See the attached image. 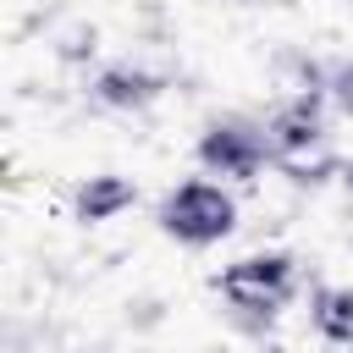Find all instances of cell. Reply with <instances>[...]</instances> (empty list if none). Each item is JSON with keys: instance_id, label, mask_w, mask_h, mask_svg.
Masks as SVG:
<instances>
[{"instance_id": "5b68a950", "label": "cell", "mask_w": 353, "mask_h": 353, "mask_svg": "<svg viewBox=\"0 0 353 353\" xmlns=\"http://www.w3.org/2000/svg\"><path fill=\"white\" fill-rule=\"evenodd\" d=\"M138 204V182H127L121 171H94L72 188V221L83 226H105L116 215H127Z\"/></svg>"}, {"instance_id": "9c48e42d", "label": "cell", "mask_w": 353, "mask_h": 353, "mask_svg": "<svg viewBox=\"0 0 353 353\" xmlns=\"http://www.w3.org/2000/svg\"><path fill=\"white\" fill-rule=\"evenodd\" d=\"M342 182H347V188H353V165H347V176H342Z\"/></svg>"}, {"instance_id": "ba28073f", "label": "cell", "mask_w": 353, "mask_h": 353, "mask_svg": "<svg viewBox=\"0 0 353 353\" xmlns=\"http://www.w3.org/2000/svg\"><path fill=\"white\" fill-rule=\"evenodd\" d=\"M325 99H331V105H342V110L353 116V61H342V66L331 72V83H325Z\"/></svg>"}, {"instance_id": "8992f818", "label": "cell", "mask_w": 353, "mask_h": 353, "mask_svg": "<svg viewBox=\"0 0 353 353\" xmlns=\"http://www.w3.org/2000/svg\"><path fill=\"white\" fill-rule=\"evenodd\" d=\"M154 94H160V77L143 72V66H110V72L94 77V99L110 105V110H138V105H149Z\"/></svg>"}, {"instance_id": "277c9868", "label": "cell", "mask_w": 353, "mask_h": 353, "mask_svg": "<svg viewBox=\"0 0 353 353\" xmlns=\"http://www.w3.org/2000/svg\"><path fill=\"white\" fill-rule=\"evenodd\" d=\"M199 165H204V176H221V182H254L265 165H270V149H265V127H254V121H237V116H226V121H210L204 132H199Z\"/></svg>"}, {"instance_id": "6da1fadb", "label": "cell", "mask_w": 353, "mask_h": 353, "mask_svg": "<svg viewBox=\"0 0 353 353\" xmlns=\"http://www.w3.org/2000/svg\"><path fill=\"white\" fill-rule=\"evenodd\" d=\"M265 149H270V165L298 188H314L336 171V149H331V132H325V116H320L314 94H298V99L270 110Z\"/></svg>"}, {"instance_id": "7a4b0ae2", "label": "cell", "mask_w": 353, "mask_h": 353, "mask_svg": "<svg viewBox=\"0 0 353 353\" xmlns=\"http://www.w3.org/2000/svg\"><path fill=\"white\" fill-rule=\"evenodd\" d=\"M215 292H221L226 309L243 314V320H276V314L292 303V292H298V259L281 254V248L243 254V259L221 265Z\"/></svg>"}, {"instance_id": "52a82bcc", "label": "cell", "mask_w": 353, "mask_h": 353, "mask_svg": "<svg viewBox=\"0 0 353 353\" xmlns=\"http://www.w3.org/2000/svg\"><path fill=\"white\" fill-rule=\"evenodd\" d=\"M309 320H314V331H320L331 347H353V281L320 287V292L309 298Z\"/></svg>"}, {"instance_id": "3957f363", "label": "cell", "mask_w": 353, "mask_h": 353, "mask_svg": "<svg viewBox=\"0 0 353 353\" xmlns=\"http://www.w3.org/2000/svg\"><path fill=\"white\" fill-rule=\"evenodd\" d=\"M160 232L165 237H176L182 248H210V243H221V237H232V226H237V199H232V188L226 182H215V176H188V182H176L165 199H160Z\"/></svg>"}]
</instances>
